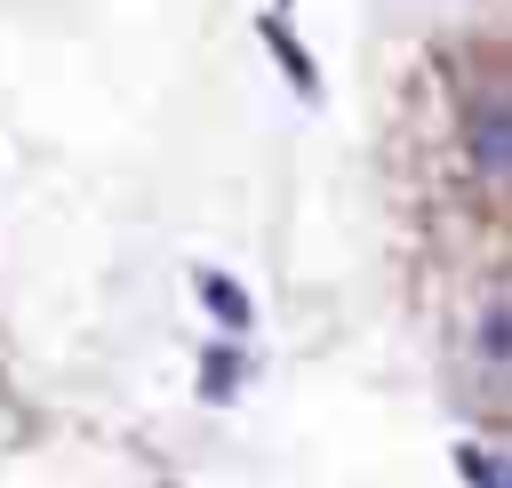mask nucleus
Masks as SVG:
<instances>
[{
  "label": "nucleus",
  "instance_id": "obj_1",
  "mask_svg": "<svg viewBox=\"0 0 512 488\" xmlns=\"http://www.w3.org/2000/svg\"><path fill=\"white\" fill-rule=\"evenodd\" d=\"M472 160H480V176H504V160H512V136H504V104H496V96H488L480 120H472Z\"/></svg>",
  "mask_w": 512,
  "mask_h": 488
},
{
  "label": "nucleus",
  "instance_id": "obj_2",
  "mask_svg": "<svg viewBox=\"0 0 512 488\" xmlns=\"http://www.w3.org/2000/svg\"><path fill=\"white\" fill-rule=\"evenodd\" d=\"M208 312H216V320H232V328L248 320V304H240V288H232V280H208Z\"/></svg>",
  "mask_w": 512,
  "mask_h": 488
},
{
  "label": "nucleus",
  "instance_id": "obj_3",
  "mask_svg": "<svg viewBox=\"0 0 512 488\" xmlns=\"http://www.w3.org/2000/svg\"><path fill=\"white\" fill-rule=\"evenodd\" d=\"M480 352H488V360H504V352H512V344H504V304H488V312H480Z\"/></svg>",
  "mask_w": 512,
  "mask_h": 488
}]
</instances>
